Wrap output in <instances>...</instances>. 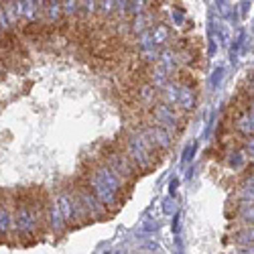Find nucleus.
I'll return each instance as SVG.
<instances>
[{
    "mask_svg": "<svg viewBox=\"0 0 254 254\" xmlns=\"http://www.w3.org/2000/svg\"><path fill=\"white\" fill-rule=\"evenodd\" d=\"M124 155L134 165L136 171H149L157 163V149L140 130H132L124 138Z\"/></svg>",
    "mask_w": 254,
    "mask_h": 254,
    "instance_id": "f257e3e1",
    "label": "nucleus"
},
{
    "mask_svg": "<svg viewBox=\"0 0 254 254\" xmlns=\"http://www.w3.org/2000/svg\"><path fill=\"white\" fill-rule=\"evenodd\" d=\"M41 209L37 203L31 201H20L14 207L12 214V228L18 232V234L25 236H35L39 232V224H41Z\"/></svg>",
    "mask_w": 254,
    "mask_h": 254,
    "instance_id": "f03ea898",
    "label": "nucleus"
},
{
    "mask_svg": "<svg viewBox=\"0 0 254 254\" xmlns=\"http://www.w3.org/2000/svg\"><path fill=\"white\" fill-rule=\"evenodd\" d=\"M73 195H75L77 205H79V209H81L83 222H86V220L96 222V220H102V218L106 216V207L98 201V197L90 191L86 183L79 185V187L75 189V191H73Z\"/></svg>",
    "mask_w": 254,
    "mask_h": 254,
    "instance_id": "7ed1b4c3",
    "label": "nucleus"
},
{
    "mask_svg": "<svg viewBox=\"0 0 254 254\" xmlns=\"http://www.w3.org/2000/svg\"><path fill=\"white\" fill-rule=\"evenodd\" d=\"M104 165L108 167L114 175H118L122 181H126V183H128L136 175L134 165L128 161V157L124 155V151L116 149V146L106 149V153H104Z\"/></svg>",
    "mask_w": 254,
    "mask_h": 254,
    "instance_id": "20e7f679",
    "label": "nucleus"
},
{
    "mask_svg": "<svg viewBox=\"0 0 254 254\" xmlns=\"http://www.w3.org/2000/svg\"><path fill=\"white\" fill-rule=\"evenodd\" d=\"M86 185H88V189L98 197V201H100L106 209H116V207L120 205V195H118L116 191H112V189L106 185L94 171L88 173V177H86Z\"/></svg>",
    "mask_w": 254,
    "mask_h": 254,
    "instance_id": "39448f33",
    "label": "nucleus"
},
{
    "mask_svg": "<svg viewBox=\"0 0 254 254\" xmlns=\"http://www.w3.org/2000/svg\"><path fill=\"white\" fill-rule=\"evenodd\" d=\"M55 205L59 209V214L63 218L67 226L69 224H79L83 222V216H81V209L77 205V199L73 195V191H59L57 197H55Z\"/></svg>",
    "mask_w": 254,
    "mask_h": 254,
    "instance_id": "423d86ee",
    "label": "nucleus"
},
{
    "mask_svg": "<svg viewBox=\"0 0 254 254\" xmlns=\"http://www.w3.org/2000/svg\"><path fill=\"white\" fill-rule=\"evenodd\" d=\"M153 120H155L157 126L169 130L171 134H177L179 128H181L179 114L175 112L173 106H167V104H157L155 106V108H153Z\"/></svg>",
    "mask_w": 254,
    "mask_h": 254,
    "instance_id": "0eeeda50",
    "label": "nucleus"
},
{
    "mask_svg": "<svg viewBox=\"0 0 254 254\" xmlns=\"http://www.w3.org/2000/svg\"><path fill=\"white\" fill-rule=\"evenodd\" d=\"M140 132L153 142V146H155L159 153H163V151H167V149H171V144H173V134L169 132V130H165V128H161V126H157V124H153V126H144Z\"/></svg>",
    "mask_w": 254,
    "mask_h": 254,
    "instance_id": "6e6552de",
    "label": "nucleus"
},
{
    "mask_svg": "<svg viewBox=\"0 0 254 254\" xmlns=\"http://www.w3.org/2000/svg\"><path fill=\"white\" fill-rule=\"evenodd\" d=\"M252 102H246L242 108H238L236 116L232 118V126H234V130L240 132L242 136H252Z\"/></svg>",
    "mask_w": 254,
    "mask_h": 254,
    "instance_id": "1a4fd4ad",
    "label": "nucleus"
},
{
    "mask_svg": "<svg viewBox=\"0 0 254 254\" xmlns=\"http://www.w3.org/2000/svg\"><path fill=\"white\" fill-rule=\"evenodd\" d=\"M45 222H47L49 230L53 232L55 236H61L63 232H65V228H67V224L63 222V218H61V214H59V209H57L55 203L47 205V209H45Z\"/></svg>",
    "mask_w": 254,
    "mask_h": 254,
    "instance_id": "9d476101",
    "label": "nucleus"
},
{
    "mask_svg": "<svg viewBox=\"0 0 254 254\" xmlns=\"http://www.w3.org/2000/svg\"><path fill=\"white\" fill-rule=\"evenodd\" d=\"M179 108L185 112L189 110H193V106H195V92L191 88H187V86H179V94H177V104Z\"/></svg>",
    "mask_w": 254,
    "mask_h": 254,
    "instance_id": "9b49d317",
    "label": "nucleus"
},
{
    "mask_svg": "<svg viewBox=\"0 0 254 254\" xmlns=\"http://www.w3.org/2000/svg\"><path fill=\"white\" fill-rule=\"evenodd\" d=\"M10 230H12V214L4 203H0V236H6Z\"/></svg>",
    "mask_w": 254,
    "mask_h": 254,
    "instance_id": "f8f14e48",
    "label": "nucleus"
},
{
    "mask_svg": "<svg viewBox=\"0 0 254 254\" xmlns=\"http://www.w3.org/2000/svg\"><path fill=\"white\" fill-rule=\"evenodd\" d=\"M138 100H140L142 104L153 106V102L157 100V88L151 86V83H144V86L138 90Z\"/></svg>",
    "mask_w": 254,
    "mask_h": 254,
    "instance_id": "ddd939ff",
    "label": "nucleus"
},
{
    "mask_svg": "<svg viewBox=\"0 0 254 254\" xmlns=\"http://www.w3.org/2000/svg\"><path fill=\"white\" fill-rule=\"evenodd\" d=\"M228 157H230V159H228V165H230V167H234V169H240V167L246 163V157H244L240 151H236V153H230Z\"/></svg>",
    "mask_w": 254,
    "mask_h": 254,
    "instance_id": "4468645a",
    "label": "nucleus"
},
{
    "mask_svg": "<svg viewBox=\"0 0 254 254\" xmlns=\"http://www.w3.org/2000/svg\"><path fill=\"white\" fill-rule=\"evenodd\" d=\"M236 242H238V244H242L244 248L252 246V226H246V228H244V232H242V234L236 238Z\"/></svg>",
    "mask_w": 254,
    "mask_h": 254,
    "instance_id": "2eb2a0df",
    "label": "nucleus"
},
{
    "mask_svg": "<svg viewBox=\"0 0 254 254\" xmlns=\"http://www.w3.org/2000/svg\"><path fill=\"white\" fill-rule=\"evenodd\" d=\"M173 205H175V203H173V201H169V199H167V201H165V211H167V214H173V209H175V207H173Z\"/></svg>",
    "mask_w": 254,
    "mask_h": 254,
    "instance_id": "dca6fc26",
    "label": "nucleus"
},
{
    "mask_svg": "<svg viewBox=\"0 0 254 254\" xmlns=\"http://www.w3.org/2000/svg\"><path fill=\"white\" fill-rule=\"evenodd\" d=\"M173 230H175V232L179 230V216H175V222H173Z\"/></svg>",
    "mask_w": 254,
    "mask_h": 254,
    "instance_id": "f3484780",
    "label": "nucleus"
}]
</instances>
